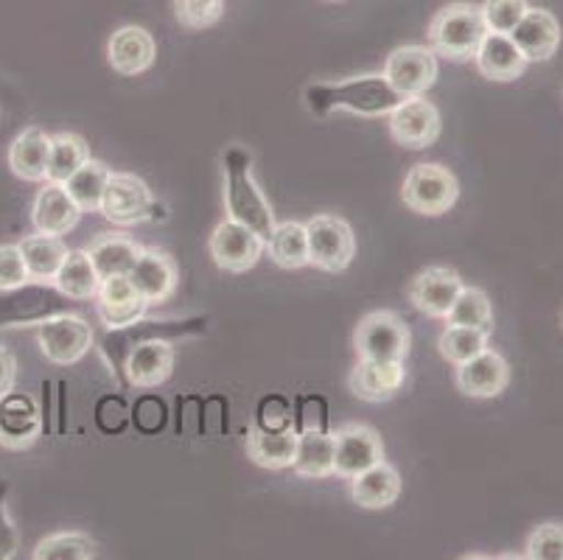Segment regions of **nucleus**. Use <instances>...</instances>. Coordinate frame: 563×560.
<instances>
[{
	"instance_id": "7c9ffc66",
	"label": "nucleus",
	"mask_w": 563,
	"mask_h": 560,
	"mask_svg": "<svg viewBox=\"0 0 563 560\" xmlns=\"http://www.w3.org/2000/svg\"><path fill=\"white\" fill-rule=\"evenodd\" d=\"M110 168L101 161H90L81 168H76L68 179H65V191L70 194L76 205H79L81 213H99L101 199H104V188L110 183Z\"/></svg>"
},
{
	"instance_id": "c9c22d12",
	"label": "nucleus",
	"mask_w": 563,
	"mask_h": 560,
	"mask_svg": "<svg viewBox=\"0 0 563 560\" xmlns=\"http://www.w3.org/2000/svg\"><path fill=\"white\" fill-rule=\"evenodd\" d=\"M96 541L85 532H54L34 549V560H93Z\"/></svg>"
},
{
	"instance_id": "a19ab883",
	"label": "nucleus",
	"mask_w": 563,
	"mask_h": 560,
	"mask_svg": "<svg viewBox=\"0 0 563 560\" xmlns=\"http://www.w3.org/2000/svg\"><path fill=\"white\" fill-rule=\"evenodd\" d=\"M14 382H18V359L0 345V398L7 393H12Z\"/></svg>"
},
{
	"instance_id": "1a4fd4ad",
	"label": "nucleus",
	"mask_w": 563,
	"mask_h": 560,
	"mask_svg": "<svg viewBox=\"0 0 563 560\" xmlns=\"http://www.w3.org/2000/svg\"><path fill=\"white\" fill-rule=\"evenodd\" d=\"M384 79L404 99L423 96L438 81V54L429 45H401L384 62Z\"/></svg>"
},
{
	"instance_id": "6e6552de",
	"label": "nucleus",
	"mask_w": 563,
	"mask_h": 560,
	"mask_svg": "<svg viewBox=\"0 0 563 560\" xmlns=\"http://www.w3.org/2000/svg\"><path fill=\"white\" fill-rule=\"evenodd\" d=\"M155 210V199H152L150 185L143 183L135 174L112 172L110 183L104 188V199H101L99 213L112 224H141L152 219Z\"/></svg>"
},
{
	"instance_id": "58836bf2",
	"label": "nucleus",
	"mask_w": 563,
	"mask_h": 560,
	"mask_svg": "<svg viewBox=\"0 0 563 560\" xmlns=\"http://www.w3.org/2000/svg\"><path fill=\"white\" fill-rule=\"evenodd\" d=\"M224 12V0H177V20L186 29H208Z\"/></svg>"
},
{
	"instance_id": "f03ea898",
	"label": "nucleus",
	"mask_w": 563,
	"mask_h": 560,
	"mask_svg": "<svg viewBox=\"0 0 563 560\" xmlns=\"http://www.w3.org/2000/svg\"><path fill=\"white\" fill-rule=\"evenodd\" d=\"M224 208H228V219L239 224H247L253 233L261 239H269L275 230V213L266 202L264 191L258 188L250 168V154L244 149L233 146L224 154Z\"/></svg>"
},
{
	"instance_id": "bb28decb",
	"label": "nucleus",
	"mask_w": 563,
	"mask_h": 560,
	"mask_svg": "<svg viewBox=\"0 0 563 560\" xmlns=\"http://www.w3.org/2000/svg\"><path fill=\"white\" fill-rule=\"evenodd\" d=\"M48 132H43L40 127H29L9 146V168L14 177L25 179V183H45L48 179Z\"/></svg>"
},
{
	"instance_id": "e433bc0d",
	"label": "nucleus",
	"mask_w": 563,
	"mask_h": 560,
	"mask_svg": "<svg viewBox=\"0 0 563 560\" xmlns=\"http://www.w3.org/2000/svg\"><path fill=\"white\" fill-rule=\"evenodd\" d=\"M479 9H483L488 31H494V34H510L530 7H527V0H485Z\"/></svg>"
},
{
	"instance_id": "c85d7f7f",
	"label": "nucleus",
	"mask_w": 563,
	"mask_h": 560,
	"mask_svg": "<svg viewBox=\"0 0 563 560\" xmlns=\"http://www.w3.org/2000/svg\"><path fill=\"white\" fill-rule=\"evenodd\" d=\"M141 250L143 246L137 244V241L126 239V235L101 233L90 241L87 255H90L96 272H99V277L104 281V277H112V275H130L137 255H141Z\"/></svg>"
},
{
	"instance_id": "9d476101",
	"label": "nucleus",
	"mask_w": 563,
	"mask_h": 560,
	"mask_svg": "<svg viewBox=\"0 0 563 560\" xmlns=\"http://www.w3.org/2000/svg\"><path fill=\"white\" fill-rule=\"evenodd\" d=\"M208 250H211V259L219 270L242 275V272H250L258 264L261 255H264L266 250V241L261 239L258 233H253L247 224L224 219V222L217 224V230L211 233Z\"/></svg>"
},
{
	"instance_id": "72a5a7b5",
	"label": "nucleus",
	"mask_w": 563,
	"mask_h": 560,
	"mask_svg": "<svg viewBox=\"0 0 563 560\" xmlns=\"http://www.w3.org/2000/svg\"><path fill=\"white\" fill-rule=\"evenodd\" d=\"M449 326H463V328H479L488 331L494 328V306H490L488 295L477 286H463L457 300L452 303L449 315L443 317Z\"/></svg>"
},
{
	"instance_id": "2eb2a0df",
	"label": "nucleus",
	"mask_w": 563,
	"mask_h": 560,
	"mask_svg": "<svg viewBox=\"0 0 563 560\" xmlns=\"http://www.w3.org/2000/svg\"><path fill=\"white\" fill-rule=\"evenodd\" d=\"M463 277L452 266H427L423 272L412 277L409 284V303H412L421 315L443 320L449 315L452 303L463 292Z\"/></svg>"
},
{
	"instance_id": "ddd939ff",
	"label": "nucleus",
	"mask_w": 563,
	"mask_h": 560,
	"mask_svg": "<svg viewBox=\"0 0 563 560\" xmlns=\"http://www.w3.org/2000/svg\"><path fill=\"white\" fill-rule=\"evenodd\" d=\"M387 118L393 141L404 149H427L440 138V112L423 96L404 99Z\"/></svg>"
},
{
	"instance_id": "f257e3e1",
	"label": "nucleus",
	"mask_w": 563,
	"mask_h": 560,
	"mask_svg": "<svg viewBox=\"0 0 563 560\" xmlns=\"http://www.w3.org/2000/svg\"><path fill=\"white\" fill-rule=\"evenodd\" d=\"M401 101L404 96L384 79V74L353 76L345 81H317L306 87V107L314 116L342 110L362 118H382L390 116Z\"/></svg>"
},
{
	"instance_id": "5701e85b",
	"label": "nucleus",
	"mask_w": 563,
	"mask_h": 560,
	"mask_svg": "<svg viewBox=\"0 0 563 560\" xmlns=\"http://www.w3.org/2000/svg\"><path fill=\"white\" fill-rule=\"evenodd\" d=\"M474 65H477V70L485 79L514 81L525 74L530 62L516 48L510 34H494V31H488L483 43H479L477 54H474Z\"/></svg>"
},
{
	"instance_id": "39448f33",
	"label": "nucleus",
	"mask_w": 563,
	"mask_h": 560,
	"mask_svg": "<svg viewBox=\"0 0 563 560\" xmlns=\"http://www.w3.org/2000/svg\"><path fill=\"white\" fill-rule=\"evenodd\" d=\"M457 197V177L440 163H418L404 177L401 199L412 213L443 216L454 208Z\"/></svg>"
},
{
	"instance_id": "6ab92c4d",
	"label": "nucleus",
	"mask_w": 563,
	"mask_h": 560,
	"mask_svg": "<svg viewBox=\"0 0 563 560\" xmlns=\"http://www.w3.org/2000/svg\"><path fill=\"white\" fill-rule=\"evenodd\" d=\"M407 382V367L404 362H376V359H360L351 370L347 387L356 398L367 404H382V400L396 398L398 389Z\"/></svg>"
},
{
	"instance_id": "4468645a",
	"label": "nucleus",
	"mask_w": 563,
	"mask_h": 560,
	"mask_svg": "<svg viewBox=\"0 0 563 560\" xmlns=\"http://www.w3.org/2000/svg\"><path fill=\"white\" fill-rule=\"evenodd\" d=\"M43 435V415L37 400L23 393H7L0 398V446L9 451L32 449Z\"/></svg>"
},
{
	"instance_id": "b1692460",
	"label": "nucleus",
	"mask_w": 563,
	"mask_h": 560,
	"mask_svg": "<svg viewBox=\"0 0 563 560\" xmlns=\"http://www.w3.org/2000/svg\"><path fill=\"white\" fill-rule=\"evenodd\" d=\"M298 446V431L289 426H255L247 435V457L269 471L291 469Z\"/></svg>"
},
{
	"instance_id": "423d86ee",
	"label": "nucleus",
	"mask_w": 563,
	"mask_h": 560,
	"mask_svg": "<svg viewBox=\"0 0 563 560\" xmlns=\"http://www.w3.org/2000/svg\"><path fill=\"white\" fill-rule=\"evenodd\" d=\"M309 235V264L322 272H345L356 255V239L345 219L320 213L306 222Z\"/></svg>"
},
{
	"instance_id": "393cba45",
	"label": "nucleus",
	"mask_w": 563,
	"mask_h": 560,
	"mask_svg": "<svg viewBox=\"0 0 563 560\" xmlns=\"http://www.w3.org/2000/svg\"><path fill=\"white\" fill-rule=\"evenodd\" d=\"M351 496L365 510H384V507L396 505L401 496V474L387 460L376 462L373 469L353 476Z\"/></svg>"
},
{
	"instance_id": "dca6fc26",
	"label": "nucleus",
	"mask_w": 563,
	"mask_h": 560,
	"mask_svg": "<svg viewBox=\"0 0 563 560\" xmlns=\"http://www.w3.org/2000/svg\"><path fill=\"white\" fill-rule=\"evenodd\" d=\"M454 384L463 395L468 398H496V395L505 393V387L510 384V364L508 359L501 356L494 348H485L483 353H477L468 362L457 364V373H454Z\"/></svg>"
},
{
	"instance_id": "f3484780",
	"label": "nucleus",
	"mask_w": 563,
	"mask_h": 560,
	"mask_svg": "<svg viewBox=\"0 0 563 560\" xmlns=\"http://www.w3.org/2000/svg\"><path fill=\"white\" fill-rule=\"evenodd\" d=\"M130 281L141 292L143 300L155 306V303H166L177 292L180 270H177V264L163 250H157V246H143L130 272Z\"/></svg>"
},
{
	"instance_id": "f8f14e48",
	"label": "nucleus",
	"mask_w": 563,
	"mask_h": 560,
	"mask_svg": "<svg viewBox=\"0 0 563 560\" xmlns=\"http://www.w3.org/2000/svg\"><path fill=\"white\" fill-rule=\"evenodd\" d=\"M146 308H150V303L143 300L130 275L104 277L99 292H96V315L110 331H121V328L141 322L146 317Z\"/></svg>"
},
{
	"instance_id": "4c0bfd02",
	"label": "nucleus",
	"mask_w": 563,
	"mask_h": 560,
	"mask_svg": "<svg viewBox=\"0 0 563 560\" xmlns=\"http://www.w3.org/2000/svg\"><path fill=\"white\" fill-rule=\"evenodd\" d=\"M525 549L530 560H563V527L561 524H541L530 532Z\"/></svg>"
},
{
	"instance_id": "a878e982",
	"label": "nucleus",
	"mask_w": 563,
	"mask_h": 560,
	"mask_svg": "<svg viewBox=\"0 0 563 560\" xmlns=\"http://www.w3.org/2000/svg\"><path fill=\"white\" fill-rule=\"evenodd\" d=\"M291 471L303 480H325L334 476V431L303 429L298 431V446H295V460Z\"/></svg>"
},
{
	"instance_id": "412c9836",
	"label": "nucleus",
	"mask_w": 563,
	"mask_h": 560,
	"mask_svg": "<svg viewBox=\"0 0 563 560\" xmlns=\"http://www.w3.org/2000/svg\"><path fill=\"white\" fill-rule=\"evenodd\" d=\"M81 210L70 199L63 183H48L45 179L43 191L37 194L32 208V222L37 233L45 235H68L79 224Z\"/></svg>"
},
{
	"instance_id": "c756f323",
	"label": "nucleus",
	"mask_w": 563,
	"mask_h": 560,
	"mask_svg": "<svg viewBox=\"0 0 563 560\" xmlns=\"http://www.w3.org/2000/svg\"><path fill=\"white\" fill-rule=\"evenodd\" d=\"M54 286L63 292L68 300H76V303L96 300L101 277L99 272H96L90 255H87V250H68L63 266H59V272H56Z\"/></svg>"
},
{
	"instance_id": "f704fd0d",
	"label": "nucleus",
	"mask_w": 563,
	"mask_h": 560,
	"mask_svg": "<svg viewBox=\"0 0 563 560\" xmlns=\"http://www.w3.org/2000/svg\"><path fill=\"white\" fill-rule=\"evenodd\" d=\"M488 331H479V328H463V326H449L446 331L440 333L438 348L440 356L452 364H463L468 359H474L477 353H483L488 348Z\"/></svg>"
},
{
	"instance_id": "9b49d317",
	"label": "nucleus",
	"mask_w": 563,
	"mask_h": 560,
	"mask_svg": "<svg viewBox=\"0 0 563 560\" xmlns=\"http://www.w3.org/2000/svg\"><path fill=\"white\" fill-rule=\"evenodd\" d=\"M384 460V443L378 431L365 424H345L334 431V474L353 480L362 471Z\"/></svg>"
},
{
	"instance_id": "cd10ccee",
	"label": "nucleus",
	"mask_w": 563,
	"mask_h": 560,
	"mask_svg": "<svg viewBox=\"0 0 563 560\" xmlns=\"http://www.w3.org/2000/svg\"><path fill=\"white\" fill-rule=\"evenodd\" d=\"M18 246L23 253L25 270H29V281L32 284H54L56 272L68 255L63 235H25Z\"/></svg>"
},
{
	"instance_id": "aec40b11",
	"label": "nucleus",
	"mask_w": 563,
	"mask_h": 560,
	"mask_svg": "<svg viewBox=\"0 0 563 560\" xmlns=\"http://www.w3.org/2000/svg\"><path fill=\"white\" fill-rule=\"evenodd\" d=\"M510 40L525 54L527 62H547L561 48V23L547 9L530 7L525 18L519 20V25L510 31Z\"/></svg>"
},
{
	"instance_id": "4be33fe9",
	"label": "nucleus",
	"mask_w": 563,
	"mask_h": 560,
	"mask_svg": "<svg viewBox=\"0 0 563 560\" xmlns=\"http://www.w3.org/2000/svg\"><path fill=\"white\" fill-rule=\"evenodd\" d=\"M174 370V348L161 339H143L130 351L124 362L126 382L132 387L150 389L161 387L163 382H168Z\"/></svg>"
},
{
	"instance_id": "7ed1b4c3",
	"label": "nucleus",
	"mask_w": 563,
	"mask_h": 560,
	"mask_svg": "<svg viewBox=\"0 0 563 560\" xmlns=\"http://www.w3.org/2000/svg\"><path fill=\"white\" fill-rule=\"evenodd\" d=\"M488 34L483 9L477 3H449L429 25V48L443 59L468 62Z\"/></svg>"
},
{
	"instance_id": "473e14b6",
	"label": "nucleus",
	"mask_w": 563,
	"mask_h": 560,
	"mask_svg": "<svg viewBox=\"0 0 563 560\" xmlns=\"http://www.w3.org/2000/svg\"><path fill=\"white\" fill-rule=\"evenodd\" d=\"M90 161V146L76 132H59L51 135V154H48V183H65L76 168H81Z\"/></svg>"
},
{
	"instance_id": "a211bd4d",
	"label": "nucleus",
	"mask_w": 563,
	"mask_h": 560,
	"mask_svg": "<svg viewBox=\"0 0 563 560\" xmlns=\"http://www.w3.org/2000/svg\"><path fill=\"white\" fill-rule=\"evenodd\" d=\"M157 43L141 25H124L107 43V62L121 76H141L155 65Z\"/></svg>"
},
{
	"instance_id": "2f4dec72",
	"label": "nucleus",
	"mask_w": 563,
	"mask_h": 560,
	"mask_svg": "<svg viewBox=\"0 0 563 560\" xmlns=\"http://www.w3.org/2000/svg\"><path fill=\"white\" fill-rule=\"evenodd\" d=\"M269 259L284 270H303L309 266V235L303 222H278L273 235L266 239Z\"/></svg>"
},
{
	"instance_id": "ea45409f",
	"label": "nucleus",
	"mask_w": 563,
	"mask_h": 560,
	"mask_svg": "<svg viewBox=\"0 0 563 560\" xmlns=\"http://www.w3.org/2000/svg\"><path fill=\"white\" fill-rule=\"evenodd\" d=\"M25 284H29V270H25L20 246L3 244L0 246V292H12Z\"/></svg>"
},
{
	"instance_id": "20e7f679",
	"label": "nucleus",
	"mask_w": 563,
	"mask_h": 560,
	"mask_svg": "<svg viewBox=\"0 0 563 560\" xmlns=\"http://www.w3.org/2000/svg\"><path fill=\"white\" fill-rule=\"evenodd\" d=\"M412 333L409 326L396 311H371L360 320L353 331V348L360 359H376V362H407Z\"/></svg>"
},
{
	"instance_id": "0eeeda50",
	"label": "nucleus",
	"mask_w": 563,
	"mask_h": 560,
	"mask_svg": "<svg viewBox=\"0 0 563 560\" xmlns=\"http://www.w3.org/2000/svg\"><path fill=\"white\" fill-rule=\"evenodd\" d=\"M37 345L51 364L68 367V364L85 359L87 351L93 348V331L81 317L65 311V315L48 317V320L40 322Z\"/></svg>"
}]
</instances>
